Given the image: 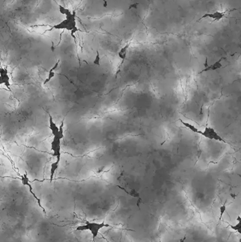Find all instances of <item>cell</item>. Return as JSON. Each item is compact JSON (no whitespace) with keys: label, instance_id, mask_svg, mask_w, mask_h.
<instances>
[{"label":"cell","instance_id":"cell-1","mask_svg":"<svg viewBox=\"0 0 241 242\" xmlns=\"http://www.w3.org/2000/svg\"><path fill=\"white\" fill-rule=\"evenodd\" d=\"M59 11L62 14L66 16V18L63 20L55 26L53 28L55 29H66L67 31H70L72 32V36L74 37V33L78 31L76 26V20H75V13H71L69 9H65L63 7H59Z\"/></svg>","mask_w":241,"mask_h":242},{"label":"cell","instance_id":"cell-2","mask_svg":"<svg viewBox=\"0 0 241 242\" xmlns=\"http://www.w3.org/2000/svg\"><path fill=\"white\" fill-rule=\"evenodd\" d=\"M104 227L115 228V227H113V226L110 224H105L104 221L101 223H98L88 222L87 220H86L85 224L78 226V227L76 228V231H77V232H78V231H79V232H83V231L89 230L91 232L92 236H93V241L96 242L95 241V239L98 236L99 231Z\"/></svg>","mask_w":241,"mask_h":242},{"label":"cell","instance_id":"cell-3","mask_svg":"<svg viewBox=\"0 0 241 242\" xmlns=\"http://www.w3.org/2000/svg\"><path fill=\"white\" fill-rule=\"evenodd\" d=\"M202 136L204 137V138L207 139H211V140H215L227 144V142L215 130V129L212 127H209V126L206 127L204 130L202 131Z\"/></svg>","mask_w":241,"mask_h":242},{"label":"cell","instance_id":"cell-4","mask_svg":"<svg viewBox=\"0 0 241 242\" xmlns=\"http://www.w3.org/2000/svg\"><path fill=\"white\" fill-rule=\"evenodd\" d=\"M61 139L58 137H54L51 142V149L53 152V157H55L57 161L59 163L61 159Z\"/></svg>","mask_w":241,"mask_h":242},{"label":"cell","instance_id":"cell-5","mask_svg":"<svg viewBox=\"0 0 241 242\" xmlns=\"http://www.w3.org/2000/svg\"><path fill=\"white\" fill-rule=\"evenodd\" d=\"M0 84H4L8 89L11 91V82L10 77L8 74V71L7 69H4L1 67L0 69Z\"/></svg>","mask_w":241,"mask_h":242},{"label":"cell","instance_id":"cell-6","mask_svg":"<svg viewBox=\"0 0 241 242\" xmlns=\"http://www.w3.org/2000/svg\"><path fill=\"white\" fill-rule=\"evenodd\" d=\"M224 17H225V13L216 11V12L213 13H205L204 15L202 16L199 20L203 19V18H210L213 19V22H215V21H219L220 20H221Z\"/></svg>","mask_w":241,"mask_h":242},{"label":"cell","instance_id":"cell-7","mask_svg":"<svg viewBox=\"0 0 241 242\" xmlns=\"http://www.w3.org/2000/svg\"><path fill=\"white\" fill-rule=\"evenodd\" d=\"M221 58L220 59V60L215 62L214 63H213L212 64H210V65H207L206 66L205 68L203 69L202 71H201L199 72V74H202L203 73V72H208V71H215V70H217V69H219L223 67V64H221V60H222Z\"/></svg>","mask_w":241,"mask_h":242},{"label":"cell","instance_id":"cell-8","mask_svg":"<svg viewBox=\"0 0 241 242\" xmlns=\"http://www.w3.org/2000/svg\"><path fill=\"white\" fill-rule=\"evenodd\" d=\"M180 123H182V124L185 126V127L186 128H188V130H189L190 131H192V133H197V134H202V131L199 130L198 128H197V127H195V126L193 125L192 124H191V123H188V122H185V121H183V120L180 119Z\"/></svg>","mask_w":241,"mask_h":242},{"label":"cell","instance_id":"cell-9","mask_svg":"<svg viewBox=\"0 0 241 242\" xmlns=\"http://www.w3.org/2000/svg\"><path fill=\"white\" fill-rule=\"evenodd\" d=\"M49 128L50 130L52 131V133L53 136H57L59 133V128L57 126L56 123L54 122L53 119V117L51 116V115L49 114Z\"/></svg>","mask_w":241,"mask_h":242},{"label":"cell","instance_id":"cell-10","mask_svg":"<svg viewBox=\"0 0 241 242\" xmlns=\"http://www.w3.org/2000/svg\"><path fill=\"white\" fill-rule=\"evenodd\" d=\"M59 166V162L58 161H55V162H53L52 164H51V167H50V182L52 183L53 180L54 179V176H55V171L58 170Z\"/></svg>","mask_w":241,"mask_h":242},{"label":"cell","instance_id":"cell-11","mask_svg":"<svg viewBox=\"0 0 241 242\" xmlns=\"http://www.w3.org/2000/svg\"><path fill=\"white\" fill-rule=\"evenodd\" d=\"M237 223L234 225H230V227L233 230H234L238 234L241 236V217L238 216L237 217Z\"/></svg>","mask_w":241,"mask_h":242},{"label":"cell","instance_id":"cell-12","mask_svg":"<svg viewBox=\"0 0 241 242\" xmlns=\"http://www.w3.org/2000/svg\"><path fill=\"white\" fill-rule=\"evenodd\" d=\"M129 47V44H127L125 46L122 48V49L120 50V52H119V53H118L119 58H120L123 61L125 60L126 55H127V49H128Z\"/></svg>","mask_w":241,"mask_h":242},{"label":"cell","instance_id":"cell-13","mask_svg":"<svg viewBox=\"0 0 241 242\" xmlns=\"http://www.w3.org/2000/svg\"><path fill=\"white\" fill-rule=\"evenodd\" d=\"M63 127H64V121H62V123H61L60 126L59 127V133L57 136L55 137H58L60 139H63L64 138V130H63Z\"/></svg>","mask_w":241,"mask_h":242},{"label":"cell","instance_id":"cell-14","mask_svg":"<svg viewBox=\"0 0 241 242\" xmlns=\"http://www.w3.org/2000/svg\"><path fill=\"white\" fill-rule=\"evenodd\" d=\"M21 182H22V184L23 185H27V184H29V179L28 176H27L26 173L24 175L21 176Z\"/></svg>","mask_w":241,"mask_h":242},{"label":"cell","instance_id":"cell-15","mask_svg":"<svg viewBox=\"0 0 241 242\" xmlns=\"http://www.w3.org/2000/svg\"><path fill=\"white\" fill-rule=\"evenodd\" d=\"M55 76V72H49V74H48V76L47 77V79H46L45 80L44 82V85H45L46 84H48V82H50L51 79H53V78Z\"/></svg>","mask_w":241,"mask_h":242},{"label":"cell","instance_id":"cell-16","mask_svg":"<svg viewBox=\"0 0 241 242\" xmlns=\"http://www.w3.org/2000/svg\"><path fill=\"white\" fill-rule=\"evenodd\" d=\"M100 62H101V57H100L99 53L97 52L96 57V58H95V60L93 61V64H96V65L100 66Z\"/></svg>","mask_w":241,"mask_h":242},{"label":"cell","instance_id":"cell-17","mask_svg":"<svg viewBox=\"0 0 241 242\" xmlns=\"http://www.w3.org/2000/svg\"><path fill=\"white\" fill-rule=\"evenodd\" d=\"M226 205H222L221 208H220V219H219L220 220L221 219L222 217H223V215L225 213V212H226Z\"/></svg>","mask_w":241,"mask_h":242},{"label":"cell","instance_id":"cell-18","mask_svg":"<svg viewBox=\"0 0 241 242\" xmlns=\"http://www.w3.org/2000/svg\"><path fill=\"white\" fill-rule=\"evenodd\" d=\"M59 61H58V63H57L55 64V65L53 66V67L52 69H50V70L49 72H55V70H56L57 68H58V65H59Z\"/></svg>","mask_w":241,"mask_h":242},{"label":"cell","instance_id":"cell-19","mask_svg":"<svg viewBox=\"0 0 241 242\" xmlns=\"http://www.w3.org/2000/svg\"><path fill=\"white\" fill-rule=\"evenodd\" d=\"M185 239H186V238H185V237H184V238H183V239H181L179 241V242H185Z\"/></svg>","mask_w":241,"mask_h":242}]
</instances>
